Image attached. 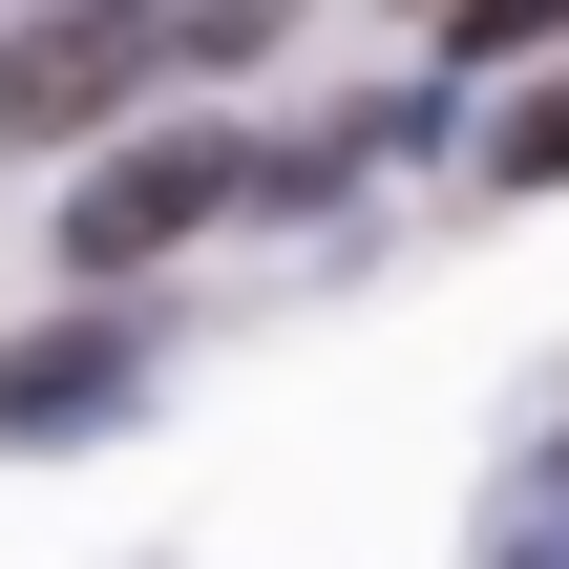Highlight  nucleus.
<instances>
[{"label":"nucleus","mask_w":569,"mask_h":569,"mask_svg":"<svg viewBox=\"0 0 569 569\" xmlns=\"http://www.w3.org/2000/svg\"><path fill=\"white\" fill-rule=\"evenodd\" d=\"M127 401H148V338H21L0 359V443H84Z\"/></svg>","instance_id":"obj_3"},{"label":"nucleus","mask_w":569,"mask_h":569,"mask_svg":"<svg viewBox=\"0 0 569 569\" xmlns=\"http://www.w3.org/2000/svg\"><path fill=\"white\" fill-rule=\"evenodd\" d=\"M148 63H169V42H148L127 0H42V21L0 42V148H63V127H106Z\"/></svg>","instance_id":"obj_2"},{"label":"nucleus","mask_w":569,"mask_h":569,"mask_svg":"<svg viewBox=\"0 0 569 569\" xmlns=\"http://www.w3.org/2000/svg\"><path fill=\"white\" fill-rule=\"evenodd\" d=\"M507 569H569V528H507Z\"/></svg>","instance_id":"obj_6"},{"label":"nucleus","mask_w":569,"mask_h":569,"mask_svg":"<svg viewBox=\"0 0 569 569\" xmlns=\"http://www.w3.org/2000/svg\"><path fill=\"white\" fill-rule=\"evenodd\" d=\"M443 42H465V63H507V42H569V0H443Z\"/></svg>","instance_id":"obj_5"},{"label":"nucleus","mask_w":569,"mask_h":569,"mask_svg":"<svg viewBox=\"0 0 569 569\" xmlns=\"http://www.w3.org/2000/svg\"><path fill=\"white\" fill-rule=\"evenodd\" d=\"M232 190H253V148H106V169L63 190V274H148V253H190Z\"/></svg>","instance_id":"obj_1"},{"label":"nucleus","mask_w":569,"mask_h":569,"mask_svg":"<svg viewBox=\"0 0 569 569\" xmlns=\"http://www.w3.org/2000/svg\"><path fill=\"white\" fill-rule=\"evenodd\" d=\"M486 169H507V190H569V84H528V106H507V148H486Z\"/></svg>","instance_id":"obj_4"}]
</instances>
